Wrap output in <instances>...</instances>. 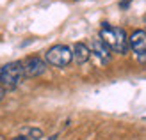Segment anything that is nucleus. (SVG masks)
Segmentation results:
<instances>
[{
	"mask_svg": "<svg viewBox=\"0 0 146 140\" xmlns=\"http://www.w3.org/2000/svg\"><path fill=\"white\" fill-rule=\"evenodd\" d=\"M43 138V131L39 128H32V126H25L20 129V135L14 137L13 140H41Z\"/></svg>",
	"mask_w": 146,
	"mask_h": 140,
	"instance_id": "6e6552de",
	"label": "nucleus"
},
{
	"mask_svg": "<svg viewBox=\"0 0 146 140\" xmlns=\"http://www.w3.org/2000/svg\"><path fill=\"white\" fill-rule=\"evenodd\" d=\"M45 60L54 68H66L73 60V50L68 48L66 45H55L48 48V51L45 53Z\"/></svg>",
	"mask_w": 146,
	"mask_h": 140,
	"instance_id": "7ed1b4c3",
	"label": "nucleus"
},
{
	"mask_svg": "<svg viewBox=\"0 0 146 140\" xmlns=\"http://www.w3.org/2000/svg\"><path fill=\"white\" fill-rule=\"evenodd\" d=\"M73 58H75L77 64H86L91 58V50L87 48V45L84 43H77L73 46Z\"/></svg>",
	"mask_w": 146,
	"mask_h": 140,
	"instance_id": "0eeeda50",
	"label": "nucleus"
},
{
	"mask_svg": "<svg viewBox=\"0 0 146 140\" xmlns=\"http://www.w3.org/2000/svg\"><path fill=\"white\" fill-rule=\"evenodd\" d=\"M21 64H23V73L27 78H36L46 71V60H43L41 57H36V55L27 57Z\"/></svg>",
	"mask_w": 146,
	"mask_h": 140,
	"instance_id": "39448f33",
	"label": "nucleus"
},
{
	"mask_svg": "<svg viewBox=\"0 0 146 140\" xmlns=\"http://www.w3.org/2000/svg\"><path fill=\"white\" fill-rule=\"evenodd\" d=\"M91 55H94L96 58H100V62H102V64H107L109 60H111L109 46H107L100 37H98V39H94V41L91 43Z\"/></svg>",
	"mask_w": 146,
	"mask_h": 140,
	"instance_id": "423d86ee",
	"label": "nucleus"
},
{
	"mask_svg": "<svg viewBox=\"0 0 146 140\" xmlns=\"http://www.w3.org/2000/svg\"><path fill=\"white\" fill-rule=\"evenodd\" d=\"M128 46L139 62L146 64V30H134L128 37Z\"/></svg>",
	"mask_w": 146,
	"mask_h": 140,
	"instance_id": "20e7f679",
	"label": "nucleus"
},
{
	"mask_svg": "<svg viewBox=\"0 0 146 140\" xmlns=\"http://www.w3.org/2000/svg\"><path fill=\"white\" fill-rule=\"evenodd\" d=\"M130 2H132V0H123V2L119 4V7H121V9H127V7H128V4Z\"/></svg>",
	"mask_w": 146,
	"mask_h": 140,
	"instance_id": "1a4fd4ad",
	"label": "nucleus"
},
{
	"mask_svg": "<svg viewBox=\"0 0 146 140\" xmlns=\"http://www.w3.org/2000/svg\"><path fill=\"white\" fill-rule=\"evenodd\" d=\"M25 73H23V64L20 60L9 62L0 68V85L4 89H16L23 82Z\"/></svg>",
	"mask_w": 146,
	"mask_h": 140,
	"instance_id": "f03ea898",
	"label": "nucleus"
},
{
	"mask_svg": "<svg viewBox=\"0 0 146 140\" xmlns=\"http://www.w3.org/2000/svg\"><path fill=\"white\" fill-rule=\"evenodd\" d=\"M100 39L109 46V50L116 51V53H121V55H125L127 50L130 48L125 28L112 27V25H109V23L102 25V28H100Z\"/></svg>",
	"mask_w": 146,
	"mask_h": 140,
	"instance_id": "f257e3e1",
	"label": "nucleus"
}]
</instances>
